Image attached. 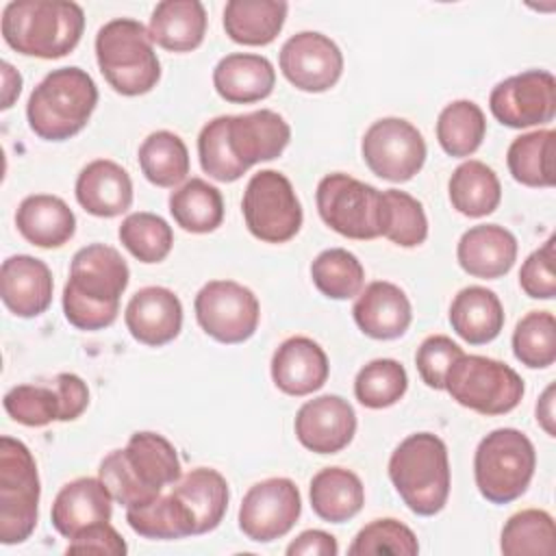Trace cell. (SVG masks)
Instances as JSON below:
<instances>
[{
  "label": "cell",
  "instance_id": "obj_37",
  "mask_svg": "<svg viewBox=\"0 0 556 556\" xmlns=\"http://www.w3.org/2000/svg\"><path fill=\"white\" fill-rule=\"evenodd\" d=\"M126 521L139 536L152 541H176L185 536H195L191 513L172 491L167 495L161 493L146 506L126 508Z\"/></svg>",
  "mask_w": 556,
  "mask_h": 556
},
{
  "label": "cell",
  "instance_id": "obj_50",
  "mask_svg": "<svg viewBox=\"0 0 556 556\" xmlns=\"http://www.w3.org/2000/svg\"><path fill=\"white\" fill-rule=\"evenodd\" d=\"M52 384L56 387L61 402H63V421H74L78 419L87 406H89V389L87 382L70 371L56 374Z\"/></svg>",
  "mask_w": 556,
  "mask_h": 556
},
{
  "label": "cell",
  "instance_id": "obj_33",
  "mask_svg": "<svg viewBox=\"0 0 556 556\" xmlns=\"http://www.w3.org/2000/svg\"><path fill=\"white\" fill-rule=\"evenodd\" d=\"M447 193L452 206L465 217L491 215L502 200L497 174L482 161H463L450 176Z\"/></svg>",
  "mask_w": 556,
  "mask_h": 556
},
{
  "label": "cell",
  "instance_id": "obj_14",
  "mask_svg": "<svg viewBox=\"0 0 556 556\" xmlns=\"http://www.w3.org/2000/svg\"><path fill=\"white\" fill-rule=\"evenodd\" d=\"M361 154L378 178L406 182L421 172L428 148L424 135L408 119L382 117L365 130Z\"/></svg>",
  "mask_w": 556,
  "mask_h": 556
},
{
  "label": "cell",
  "instance_id": "obj_40",
  "mask_svg": "<svg viewBox=\"0 0 556 556\" xmlns=\"http://www.w3.org/2000/svg\"><path fill=\"white\" fill-rule=\"evenodd\" d=\"M500 549L506 556H552L556 549L552 515L541 508L510 515L500 534Z\"/></svg>",
  "mask_w": 556,
  "mask_h": 556
},
{
  "label": "cell",
  "instance_id": "obj_7",
  "mask_svg": "<svg viewBox=\"0 0 556 556\" xmlns=\"http://www.w3.org/2000/svg\"><path fill=\"white\" fill-rule=\"evenodd\" d=\"M96 61L109 87L128 98L152 91L161 80L148 26L132 17H115L98 30Z\"/></svg>",
  "mask_w": 556,
  "mask_h": 556
},
{
  "label": "cell",
  "instance_id": "obj_27",
  "mask_svg": "<svg viewBox=\"0 0 556 556\" xmlns=\"http://www.w3.org/2000/svg\"><path fill=\"white\" fill-rule=\"evenodd\" d=\"M20 235L43 250L65 245L76 232V215L59 195L33 193L26 195L15 213Z\"/></svg>",
  "mask_w": 556,
  "mask_h": 556
},
{
  "label": "cell",
  "instance_id": "obj_21",
  "mask_svg": "<svg viewBox=\"0 0 556 556\" xmlns=\"http://www.w3.org/2000/svg\"><path fill=\"white\" fill-rule=\"evenodd\" d=\"M113 502V495L100 478H76L56 493L50 519L54 530L70 541L96 523L111 521Z\"/></svg>",
  "mask_w": 556,
  "mask_h": 556
},
{
  "label": "cell",
  "instance_id": "obj_24",
  "mask_svg": "<svg viewBox=\"0 0 556 556\" xmlns=\"http://www.w3.org/2000/svg\"><path fill=\"white\" fill-rule=\"evenodd\" d=\"M456 261L460 269L473 278H502L517 261V239L500 224L471 226L458 239Z\"/></svg>",
  "mask_w": 556,
  "mask_h": 556
},
{
  "label": "cell",
  "instance_id": "obj_35",
  "mask_svg": "<svg viewBox=\"0 0 556 556\" xmlns=\"http://www.w3.org/2000/svg\"><path fill=\"white\" fill-rule=\"evenodd\" d=\"M554 130L539 128L513 139L506 152L510 176L526 187H554Z\"/></svg>",
  "mask_w": 556,
  "mask_h": 556
},
{
  "label": "cell",
  "instance_id": "obj_10",
  "mask_svg": "<svg viewBox=\"0 0 556 556\" xmlns=\"http://www.w3.org/2000/svg\"><path fill=\"white\" fill-rule=\"evenodd\" d=\"M443 391L460 406L493 417L517 408L526 387L510 365L480 354H460L447 369Z\"/></svg>",
  "mask_w": 556,
  "mask_h": 556
},
{
  "label": "cell",
  "instance_id": "obj_47",
  "mask_svg": "<svg viewBox=\"0 0 556 556\" xmlns=\"http://www.w3.org/2000/svg\"><path fill=\"white\" fill-rule=\"evenodd\" d=\"M460 354H465L463 348L456 341H452L450 337H445V334L426 337L415 354V365H417L419 378L426 382V387L443 391L447 369Z\"/></svg>",
  "mask_w": 556,
  "mask_h": 556
},
{
  "label": "cell",
  "instance_id": "obj_22",
  "mask_svg": "<svg viewBox=\"0 0 556 556\" xmlns=\"http://www.w3.org/2000/svg\"><path fill=\"white\" fill-rule=\"evenodd\" d=\"M352 315L363 334L378 341H391L400 339L408 330L413 321V306L397 285L389 280H374L356 295Z\"/></svg>",
  "mask_w": 556,
  "mask_h": 556
},
{
  "label": "cell",
  "instance_id": "obj_36",
  "mask_svg": "<svg viewBox=\"0 0 556 556\" xmlns=\"http://www.w3.org/2000/svg\"><path fill=\"white\" fill-rule=\"evenodd\" d=\"M141 174L154 187H176L189 174V150L172 130L150 132L137 152Z\"/></svg>",
  "mask_w": 556,
  "mask_h": 556
},
{
  "label": "cell",
  "instance_id": "obj_16",
  "mask_svg": "<svg viewBox=\"0 0 556 556\" xmlns=\"http://www.w3.org/2000/svg\"><path fill=\"white\" fill-rule=\"evenodd\" d=\"M489 109L508 128L547 124L556 115V78L547 70H526L508 76L493 87Z\"/></svg>",
  "mask_w": 556,
  "mask_h": 556
},
{
  "label": "cell",
  "instance_id": "obj_41",
  "mask_svg": "<svg viewBox=\"0 0 556 556\" xmlns=\"http://www.w3.org/2000/svg\"><path fill=\"white\" fill-rule=\"evenodd\" d=\"M311 278L317 291L330 300H350L365 285V267L345 248H328L311 263Z\"/></svg>",
  "mask_w": 556,
  "mask_h": 556
},
{
  "label": "cell",
  "instance_id": "obj_17",
  "mask_svg": "<svg viewBox=\"0 0 556 556\" xmlns=\"http://www.w3.org/2000/svg\"><path fill=\"white\" fill-rule=\"evenodd\" d=\"M278 63L282 76L306 93L332 89L343 74L339 46L317 30H302L289 37L280 48Z\"/></svg>",
  "mask_w": 556,
  "mask_h": 556
},
{
  "label": "cell",
  "instance_id": "obj_45",
  "mask_svg": "<svg viewBox=\"0 0 556 556\" xmlns=\"http://www.w3.org/2000/svg\"><path fill=\"white\" fill-rule=\"evenodd\" d=\"M7 415L28 428H41L52 421H63V402L56 387L50 384H17L4 393Z\"/></svg>",
  "mask_w": 556,
  "mask_h": 556
},
{
  "label": "cell",
  "instance_id": "obj_9",
  "mask_svg": "<svg viewBox=\"0 0 556 556\" xmlns=\"http://www.w3.org/2000/svg\"><path fill=\"white\" fill-rule=\"evenodd\" d=\"M39 473L33 452L13 437L0 439V541L24 543L37 528Z\"/></svg>",
  "mask_w": 556,
  "mask_h": 556
},
{
  "label": "cell",
  "instance_id": "obj_1",
  "mask_svg": "<svg viewBox=\"0 0 556 556\" xmlns=\"http://www.w3.org/2000/svg\"><path fill=\"white\" fill-rule=\"evenodd\" d=\"M291 141V126L271 109L219 115L198 135L200 167L217 182H235L250 167L274 161Z\"/></svg>",
  "mask_w": 556,
  "mask_h": 556
},
{
  "label": "cell",
  "instance_id": "obj_8",
  "mask_svg": "<svg viewBox=\"0 0 556 556\" xmlns=\"http://www.w3.org/2000/svg\"><path fill=\"white\" fill-rule=\"evenodd\" d=\"M536 469L532 441L517 428L491 430L476 447L473 478L491 504H510L526 493Z\"/></svg>",
  "mask_w": 556,
  "mask_h": 556
},
{
  "label": "cell",
  "instance_id": "obj_52",
  "mask_svg": "<svg viewBox=\"0 0 556 556\" xmlns=\"http://www.w3.org/2000/svg\"><path fill=\"white\" fill-rule=\"evenodd\" d=\"M20 91H22V76H20V72L11 63L2 61V111L13 106V102L20 96Z\"/></svg>",
  "mask_w": 556,
  "mask_h": 556
},
{
  "label": "cell",
  "instance_id": "obj_6",
  "mask_svg": "<svg viewBox=\"0 0 556 556\" xmlns=\"http://www.w3.org/2000/svg\"><path fill=\"white\" fill-rule=\"evenodd\" d=\"M389 480L415 515L441 513L452 482L443 439L432 432H415L400 441L389 458Z\"/></svg>",
  "mask_w": 556,
  "mask_h": 556
},
{
  "label": "cell",
  "instance_id": "obj_46",
  "mask_svg": "<svg viewBox=\"0 0 556 556\" xmlns=\"http://www.w3.org/2000/svg\"><path fill=\"white\" fill-rule=\"evenodd\" d=\"M419 552V541L415 532L404 526L397 519L384 517L374 519L365 528H361L348 547V554L352 556H365V554H404L415 556Z\"/></svg>",
  "mask_w": 556,
  "mask_h": 556
},
{
  "label": "cell",
  "instance_id": "obj_29",
  "mask_svg": "<svg viewBox=\"0 0 556 556\" xmlns=\"http://www.w3.org/2000/svg\"><path fill=\"white\" fill-rule=\"evenodd\" d=\"M504 319V306L495 291L480 285L460 289L450 304V326L469 345H484L497 339Z\"/></svg>",
  "mask_w": 556,
  "mask_h": 556
},
{
  "label": "cell",
  "instance_id": "obj_38",
  "mask_svg": "<svg viewBox=\"0 0 556 556\" xmlns=\"http://www.w3.org/2000/svg\"><path fill=\"white\" fill-rule=\"evenodd\" d=\"M486 119L473 100H454L437 117V139L454 159L471 156L484 141Z\"/></svg>",
  "mask_w": 556,
  "mask_h": 556
},
{
  "label": "cell",
  "instance_id": "obj_31",
  "mask_svg": "<svg viewBox=\"0 0 556 556\" xmlns=\"http://www.w3.org/2000/svg\"><path fill=\"white\" fill-rule=\"evenodd\" d=\"M313 513L330 523H343L356 517L365 504L361 478L345 467H326L317 471L308 489Z\"/></svg>",
  "mask_w": 556,
  "mask_h": 556
},
{
  "label": "cell",
  "instance_id": "obj_12",
  "mask_svg": "<svg viewBox=\"0 0 556 556\" xmlns=\"http://www.w3.org/2000/svg\"><path fill=\"white\" fill-rule=\"evenodd\" d=\"M317 213L326 226L348 239L371 241L380 237V191L343 172L319 180Z\"/></svg>",
  "mask_w": 556,
  "mask_h": 556
},
{
  "label": "cell",
  "instance_id": "obj_4",
  "mask_svg": "<svg viewBox=\"0 0 556 556\" xmlns=\"http://www.w3.org/2000/svg\"><path fill=\"white\" fill-rule=\"evenodd\" d=\"M2 39L24 56L61 59L85 30V11L70 0H13L2 9Z\"/></svg>",
  "mask_w": 556,
  "mask_h": 556
},
{
  "label": "cell",
  "instance_id": "obj_2",
  "mask_svg": "<svg viewBox=\"0 0 556 556\" xmlns=\"http://www.w3.org/2000/svg\"><path fill=\"white\" fill-rule=\"evenodd\" d=\"M130 280L124 256L106 243H89L72 256L63 287L65 319L78 330H104L119 313V298Z\"/></svg>",
  "mask_w": 556,
  "mask_h": 556
},
{
  "label": "cell",
  "instance_id": "obj_25",
  "mask_svg": "<svg viewBox=\"0 0 556 556\" xmlns=\"http://www.w3.org/2000/svg\"><path fill=\"white\" fill-rule=\"evenodd\" d=\"M78 204L96 217H117L132 204V180L128 172L109 159L87 163L74 185Z\"/></svg>",
  "mask_w": 556,
  "mask_h": 556
},
{
  "label": "cell",
  "instance_id": "obj_43",
  "mask_svg": "<svg viewBox=\"0 0 556 556\" xmlns=\"http://www.w3.org/2000/svg\"><path fill=\"white\" fill-rule=\"evenodd\" d=\"M408 389V374L395 358H374L354 378L356 400L371 410L397 404Z\"/></svg>",
  "mask_w": 556,
  "mask_h": 556
},
{
  "label": "cell",
  "instance_id": "obj_34",
  "mask_svg": "<svg viewBox=\"0 0 556 556\" xmlns=\"http://www.w3.org/2000/svg\"><path fill=\"white\" fill-rule=\"evenodd\" d=\"M169 213L174 222L193 235H206L224 222L222 191L202 178H191L169 193Z\"/></svg>",
  "mask_w": 556,
  "mask_h": 556
},
{
  "label": "cell",
  "instance_id": "obj_28",
  "mask_svg": "<svg viewBox=\"0 0 556 556\" xmlns=\"http://www.w3.org/2000/svg\"><path fill=\"white\" fill-rule=\"evenodd\" d=\"M148 35L169 52H191L206 35V9L200 0H163L154 7Z\"/></svg>",
  "mask_w": 556,
  "mask_h": 556
},
{
  "label": "cell",
  "instance_id": "obj_11",
  "mask_svg": "<svg viewBox=\"0 0 556 556\" xmlns=\"http://www.w3.org/2000/svg\"><path fill=\"white\" fill-rule=\"evenodd\" d=\"M241 211L250 235L265 243H287L304 219L291 180L276 169H261L248 180Z\"/></svg>",
  "mask_w": 556,
  "mask_h": 556
},
{
  "label": "cell",
  "instance_id": "obj_53",
  "mask_svg": "<svg viewBox=\"0 0 556 556\" xmlns=\"http://www.w3.org/2000/svg\"><path fill=\"white\" fill-rule=\"evenodd\" d=\"M554 384H549L545 391H543V395L539 397V402H536V421H539V426L549 434V437H554L556 434V430H554Z\"/></svg>",
  "mask_w": 556,
  "mask_h": 556
},
{
  "label": "cell",
  "instance_id": "obj_18",
  "mask_svg": "<svg viewBox=\"0 0 556 556\" xmlns=\"http://www.w3.org/2000/svg\"><path fill=\"white\" fill-rule=\"evenodd\" d=\"M298 441L315 454H337L356 434V413L341 395H319L304 402L295 415Z\"/></svg>",
  "mask_w": 556,
  "mask_h": 556
},
{
  "label": "cell",
  "instance_id": "obj_5",
  "mask_svg": "<svg viewBox=\"0 0 556 556\" xmlns=\"http://www.w3.org/2000/svg\"><path fill=\"white\" fill-rule=\"evenodd\" d=\"M98 104V87L80 67H59L41 78L26 102L30 130L43 141L78 135Z\"/></svg>",
  "mask_w": 556,
  "mask_h": 556
},
{
  "label": "cell",
  "instance_id": "obj_39",
  "mask_svg": "<svg viewBox=\"0 0 556 556\" xmlns=\"http://www.w3.org/2000/svg\"><path fill=\"white\" fill-rule=\"evenodd\" d=\"M380 237L400 248H417L428 239V217L417 198L400 189L380 191Z\"/></svg>",
  "mask_w": 556,
  "mask_h": 556
},
{
  "label": "cell",
  "instance_id": "obj_30",
  "mask_svg": "<svg viewBox=\"0 0 556 556\" xmlns=\"http://www.w3.org/2000/svg\"><path fill=\"white\" fill-rule=\"evenodd\" d=\"M172 493L187 506L193 519L195 534L215 530L228 510V482L211 467H195L187 471L174 486Z\"/></svg>",
  "mask_w": 556,
  "mask_h": 556
},
{
  "label": "cell",
  "instance_id": "obj_15",
  "mask_svg": "<svg viewBox=\"0 0 556 556\" xmlns=\"http://www.w3.org/2000/svg\"><path fill=\"white\" fill-rule=\"evenodd\" d=\"M302 495L289 478H267L248 489L239 506V530L256 543L282 539L298 523Z\"/></svg>",
  "mask_w": 556,
  "mask_h": 556
},
{
  "label": "cell",
  "instance_id": "obj_44",
  "mask_svg": "<svg viewBox=\"0 0 556 556\" xmlns=\"http://www.w3.org/2000/svg\"><path fill=\"white\" fill-rule=\"evenodd\" d=\"M513 354L530 369H545L556 361V319L549 311H530L513 332Z\"/></svg>",
  "mask_w": 556,
  "mask_h": 556
},
{
  "label": "cell",
  "instance_id": "obj_23",
  "mask_svg": "<svg viewBox=\"0 0 556 556\" xmlns=\"http://www.w3.org/2000/svg\"><path fill=\"white\" fill-rule=\"evenodd\" d=\"M330 374L324 348L308 337L285 339L271 356L274 384L293 397H304L319 391Z\"/></svg>",
  "mask_w": 556,
  "mask_h": 556
},
{
  "label": "cell",
  "instance_id": "obj_20",
  "mask_svg": "<svg viewBox=\"0 0 556 556\" xmlns=\"http://www.w3.org/2000/svg\"><path fill=\"white\" fill-rule=\"evenodd\" d=\"M52 271L41 258L15 254L2 261L0 295L13 315L30 319L46 313L52 304Z\"/></svg>",
  "mask_w": 556,
  "mask_h": 556
},
{
  "label": "cell",
  "instance_id": "obj_42",
  "mask_svg": "<svg viewBox=\"0 0 556 556\" xmlns=\"http://www.w3.org/2000/svg\"><path fill=\"white\" fill-rule=\"evenodd\" d=\"M117 237L122 245L139 261V263H161L169 256L174 245L172 226L156 213L137 211L122 219Z\"/></svg>",
  "mask_w": 556,
  "mask_h": 556
},
{
  "label": "cell",
  "instance_id": "obj_13",
  "mask_svg": "<svg viewBox=\"0 0 556 556\" xmlns=\"http://www.w3.org/2000/svg\"><path fill=\"white\" fill-rule=\"evenodd\" d=\"M193 311L200 328L226 345L248 341L261 319L256 295L235 280L206 282L193 300Z\"/></svg>",
  "mask_w": 556,
  "mask_h": 556
},
{
  "label": "cell",
  "instance_id": "obj_32",
  "mask_svg": "<svg viewBox=\"0 0 556 556\" xmlns=\"http://www.w3.org/2000/svg\"><path fill=\"white\" fill-rule=\"evenodd\" d=\"M285 0H230L224 7V30L241 46L271 43L287 20Z\"/></svg>",
  "mask_w": 556,
  "mask_h": 556
},
{
  "label": "cell",
  "instance_id": "obj_26",
  "mask_svg": "<svg viewBox=\"0 0 556 556\" xmlns=\"http://www.w3.org/2000/svg\"><path fill=\"white\" fill-rule=\"evenodd\" d=\"M276 85V70L269 59L250 52H232L217 61L213 87L217 96L232 104L265 100Z\"/></svg>",
  "mask_w": 556,
  "mask_h": 556
},
{
  "label": "cell",
  "instance_id": "obj_3",
  "mask_svg": "<svg viewBox=\"0 0 556 556\" xmlns=\"http://www.w3.org/2000/svg\"><path fill=\"white\" fill-rule=\"evenodd\" d=\"M98 478L124 508L146 506L165 486L182 478L176 447L159 432L130 434L126 447L109 452L98 467Z\"/></svg>",
  "mask_w": 556,
  "mask_h": 556
},
{
  "label": "cell",
  "instance_id": "obj_49",
  "mask_svg": "<svg viewBox=\"0 0 556 556\" xmlns=\"http://www.w3.org/2000/svg\"><path fill=\"white\" fill-rule=\"evenodd\" d=\"M128 552L126 541L122 534L109 523H96L83 532H78L74 539H70L65 554H98V556H124Z\"/></svg>",
  "mask_w": 556,
  "mask_h": 556
},
{
  "label": "cell",
  "instance_id": "obj_51",
  "mask_svg": "<svg viewBox=\"0 0 556 556\" xmlns=\"http://www.w3.org/2000/svg\"><path fill=\"white\" fill-rule=\"evenodd\" d=\"M289 556H337V539L324 530H304L289 545Z\"/></svg>",
  "mask_w": 556,
  "mask_h": 556
},
{
  "label": "cell",
  "instance_id": "obj_48",
  "mask_svg": "<svg viewBox=\"0 0 556 556\" xmlns=\"http://www.w3.org/2000/svg\"><path fill=\"white\" fill-rule=\"evenodd\" d=\"M554 237L534 250L519 269V287L532 300H552L556 295L554 276Z\"/></svg>",
  "mask_w": 556,
  "mask_h": 556
},
{
  "label": "cell",
  "instance_id": "obj_19",
  "mask_svg": "<svg viewBox=\"0 0 556 556\" xmlns=\"http://www.w3.org/2000/svg\"><path fill=\"white\" fill-rule=\"evenodd\" d=\"M124 324L135 341L161 348L180 334L182 304L167 287H143L128 300Z\"/></svg>",
  "mask_w": 556,
  "mask_h": 556
}]
</instances>
